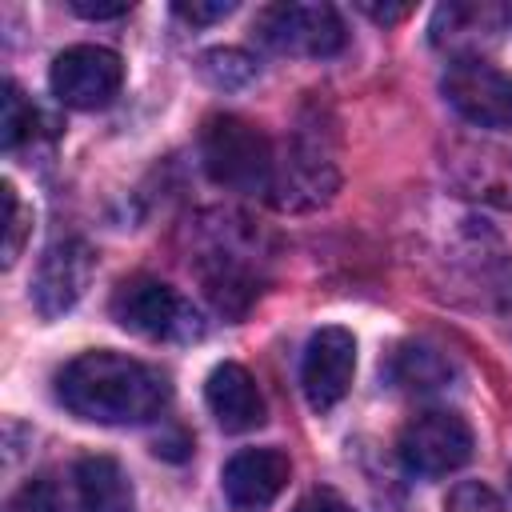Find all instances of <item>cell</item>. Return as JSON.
<instances>
[{
    "instance_id": "cell-6",
    "label": "cell",
    "mask_w": 512,
    "mask_h": 512,
    "mask_svg": "<svg viewBox=\"0 0 512 512\" xmlns=\"http://www.w3.org/2000/svg\"><path fill=\"white\" fill-rule=\"evenodd\" d=\"M256 40L268 44L272 52H284V56H336L348 40L344 32V20L332 4H268L256 12V24H252Z\"/></svg>"
},
{
    "instance_id": "cell-23",
    "label": "cell",
    "mask_w": 512,
    "mask_h": 512,
    "mask_svg": "<svg viewBox=\"0 0 512 512\" xmlns=\"http://www.w3.org/2000/svg\"><path fill=\"white\" fill-rule=\"evenodd\" d=\"M292 512H356L340 492H332V488H312V492H304L300 500H296V508Z\"/></svg>"
},
{
    "instance_id": "cell-24",
    "label": "cell",
    "mask_w": 512,
    "mask_h": 512,
    "mask_svg": "<svg viewBox=\"0 0 512 512\" xmlns=\"http://www.w3.org/2000/svg\"><path fill=\"white\" fill-rule=\"evenodd\" d=\"M72 12H76V16H88V20H108V16H124L128 4H88V0H72Z\"/></svg>"
},
{
    "instance_id": "cell-13",
    "label": "cell",
    "mask_w": 512,
    "mask_h": 512,
    "mask_svg": "<svg viewBox=\"0 0 512 512\" xmlns=\"http://www.w3.org/2000/svg\"><path fill=\"white\" fill-rule=\"evenodd\" d=\"M508 24V8L500 4H440L432 16V44L452 52L456 60L480 56V48H488L492 40H500Z\"/></svg>"
},
{
    "instance_id": "cell-1",
    "label": "cell",
    "mask_w": 512,
    "mask_h": 512,
    "mask_svg": "<svg viewBox=\"0 0 512 512\" xmlns=\"http://www.w3.org/2000/svg\"><path fill=\"white\" fill-rule=\"evenodd\" d=\"M172 388L168 376L136 356L92 348L56 372V400L88 424H144L164 412Z\"/></svg>"
},
{
    "instance_id": "cell-18",
    "label": "cell",
    "mask_w": 512,
    "mask_h": 512,
    "mask_svg": "<svg viewBox=\"0 0 512 512\" xmlns=\"http://www.w3.org/2000/svg\"><path fill=\"white\" fill-rule=\"evenodd\" d=\"M8 512H72V504L52 476H32L12 492Z\"/></svg>"
},
{
    "instance_id": "cell-15",
    "label": "cell",
    "mask_w": 512,
    "mask_h": 512,
    "mask_svg": "<svg viewBox=\"0 0 512 512\" xmlns=\"http://www.w3.org/2000/svg\"><path fill=\"white\" fill-rule=\"evenodd\" d=\"M80 512H132V484L112 456H84L76 464Z\"/></svg>"
},
{
    "instance_id": "cell-22",
    "label": "cell",
    "mask_w": 512,
    "mask_h": 512,
    "mask_svg": "<svg viewBox=\"0 0 512 512\" xmlns=\"http://www.w3.org/2000/svg\"><path fill=\"white\" fill-rule=\"evenodd\" d=\"M232 8H236L232 0H212V4H204V0H192V4H184V0H180L172 12H176L180 20H188V24H212V20H224Z\"/></svg>"
},
{
    "instance_id": "cell-3",
    "label": "cell",
    "mask_w": 512,
    "mask_h": 512,
    "mask_svg": "<svg viewBox=\"0 0 512 512\" xmlns=\"http://www.w3.org/2000/svg\"><path fill=\"white\" fill-rule=\"evenodd\" d=\"M340 184V168H336V140L332 128L316 120H304L292 132V144L284 152V160H276V184H272V204L288 208V212H304V208H320L324 200H332Z\"/></svg>"
},
{
    "instance_id": "cell-26",
    "label": "cell",
    "mask_w": 512,
    "mask_h": 512,
    "mask_svg": "<svg viewBox=\"0 0 512 512\" xmlns=\"http://www.w3.org/2000/svg\"><path fill=\"white\" fill-rule=\"evenodd\" d=\"M500 316H504V328L512 332V276H508V284L500 288Z\"/></svg>"
},
{
    "instance_id": "cell-12",
    "label": "cell",
    "mask_w": 512,
    "mask_h": 512,
    "mask_svg": "<svg viewBox=\"0 0 512 512\" xmlns=\"http://www.w3.org/2000/svg\"><path fill=\"white\" fill-rule=\"evenodd\" d=\"M288 476H292V464L280 448H244L224 464L220 488L236 512H264L284 492Z\"/></svg>"
},
{
    "instance_id": "cell-11",
    "label": "cell",
    "mask_w": 512,
    "mask_h": 512,
    "mask_svg": "<svg viewBox=\"0 0 512 512\" xmlns=\"http://www.w3.org/2000/svg\"><path fill=\"white\" fill-rule=\"evenodd\" d=\"M92 248L84 240H56L44 256H40V268H36V280H32V300H36V312L40 316H64L88 288L92 280Z\"/></svg>"
},
{
    "instance_id": "cell-7",
    "label": "cell",
    "mask_w": 512,
    "mask_h": 512,
    "mask_svg": "<svg viewBox=\"0 0 512 512\" xmlns=\"http://www.w3.org/2000/svg\"><path fill=\"white\" fill-rule=\"evenodd\" d=\"M444 100L480 132H512V72L484 56L452 60L440 80Z\"/></svg>"
},
{
    "instance_id": "cell-9",
    "label": "cell",
    "mask_w": 512,
    "mask_h": 512,
    "mask_svg": "<svg viewBox=\"0 0 512 512\" xmlns=\"http://www.w3.org/2000/svg\"><path fill=\"white\" fill-rule=\"evenodd\" d=\"M352 376H356V340L348 328H320L312 332L308 348H304V360H300V388H304V400L312 412H332L348 388H352Z\"/></svg>"
},
{
    "instance_id": "cell-5",
    "label": "cell",
    "mask_w": 512,
    "mask_h": 512,
    "mask_svg": "<svg viewBox=\"0 0 512 512\" xmlns=\"http://www.w3.org/2000/svg\"><path fill=\"white\" fill-rule=\"evenodd\" d=\"M472 448H476V440H472L468 420L460 412H448V408L416 412L396 436L400 464L424 480H436V476L464 468L472 460Z\"/></svg>"
},
{
    "instance_id": "cell-10",
    "label": "cell",
    "mask_w": 512,
    "mask_h": 512,
    "mask_svg": "<svg viewBox=\"0 0 512 512\" xmlns=\"http://www.w3.org/2000/svg\"><path fill=\"white\" fill-rule=\"evenodd\" d=\"M448 176L464 196L512 208V136H468L448 156Z\"/></svg>"
},
{
    "instance_id": "cell-17",
    "label": "cell",
    "mask_w": 512,
    "mask_h": 512,
    "mask_svg": "<svg viewBox=\"0 0 512 512\" xmlns=\"http://www.w3.org/2000/svg\"><path fill=\"white\" fill-rule=\"evenodd\" d=\"M200 72L216 88H244L256 76V64L244 52H236V48H216V52L200 56Z\"/></svg>"
},
{
    "instance_id": "cell-4",
    "label": "cell",
    "mask_w": 512,
    "mask_h": 512,
    "mask_svg": "<svg viewBox=\"0 0 512 512\" xmlns=\"http://www.w3.org/2000/svg\"><path fill=\"white\" fill-rule=\"evenodd\" d=\"M108 312L120 328L144 340H196L204 332V320L196 316V308L156 276L120 280L108 300Z\"/></svg>"
},
{
    "instance_id": "cell-20",
    "label": "cell",
    "mask_w": 512,
    "mask_h": 512,
    "mask_svg": "<svg viewBox=\"0 0 512 512\" xmlns=\"http://www.w3.org/2000/svg\"><path fill=\"white\" fill-rule=\"evenodd\" d=\"M444 512H508L504 500L496 496V488L480 484V480H460L448 500H444Z\"/></svg>"
},
{
    "instance_id": "cell-8",
    "label": "cell",
    "mask_w": 512,
    "mask_h": 512,
    "mask_svg": "<svg viewBox=\"0 0 512 512\" xmlns=\"http://www.w3.org/2000/svg\"><path fill=\"white\" fill-rule=\"evenodd\" d=\"M48 84H52V96L60 104L92 112V108H104V104L116 100V92L124 84V64L112 48L72 44L52 60Z\"/></svg>"
},
{
    "instance_id": "cell-21",
    "label": "cell",
    "mask_w": 512,
    "mask_h": 512,
    "mask_svg": "<svg viewBox=\"0 0 512 512\" xmlns=\"http://www.w3.org/2000/svg\"><path fill=\"white\" fill-rule=\"evenodd\" d=\"M0 192H4V264H16L28 224H24V208H20L16 188H12V184H4Z\"/></svg>"
},
{
    "instance_id": "cell-19",
    "label": "cell",
    "mask_w": 512,
    "mask_h": 512,
    "mask_svg": "<svg viewBox=\"0 0 512 512\" xmlns=\"http://www.w3.org/2000/svg\"><path fill=\"white\" fill-rule=\"evenodd\" d=\"M32 120H36L32 104H28V100L20 96V88L8 80V84H4V116H0V140H4L8 152L32 132Z\"/></svg>"
},
{
    "instance_id": "cell-14",
    "label": "cell",
    "mask_w": 512,
    "mask_h": 512,
    "mask_svg": "<svg viewBox=\"0 0 512 512\" xmlns=\"http://www.w3.org/2000/svg\"><path fill=\"white\" fill-rule=\"evenodd\" d=\"M204 400L224 432H252L264 424V396L244 364H216L204 380Z\"/></svg>"
},
{
    "instance_id": "cell-16",
    "label": "cell",
    "mask_w": 512,
    "mask_h": 512,
    "mask_svg": "<svg viewBox=\"0 0 512 512\" xmlns=\"http://www.w3.org/2000/svg\"><path fill=\"white\" fill-rule=\"evenodd\" d=\"M388 380L404 392H432V388H444L448 376H452V364L436 352V348H424V344H400L388 360Z\"/></svg>"
},
{
    "instance_id": "cell-25",
    "label": "cell",
    "mask_w": 512,
    "mask_h": 512,
    "mask_svg": "<svg viewBox=\"0 0 512 512\" xmlns=\"http://www.w3.org/2000/svg\"><path fill=\"white\" fill-rule=\"evenodd\" d=\"M360 8H364L376 24H396V20L408 16V4H396V8H388V4H384V8H376V4H360Z\"/></svg>"
},
{
    "instance_id": "cell-2",
    "label": "cell",
    "mask_w": 512,
    "mask_h": 512,
    "mask_svg": "<svg viewBox=\"0 0 512 512\" xmlns=\"http://www.w3.org/2000/svg\"><path fill=\"white\" fill-rule=\"evenodd\" d=\"M200 160H204V172L220 188L248 192V196L256 192L272 196V184H276L272 140L244 116H232V112L208 116L200 128Z\"/></svg>"
}]
</instances>
